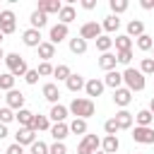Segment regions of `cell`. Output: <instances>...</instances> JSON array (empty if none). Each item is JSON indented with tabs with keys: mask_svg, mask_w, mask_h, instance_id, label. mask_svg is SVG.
<instances>
[{
	"mask_svg": "<svg viewBox=\"0 0 154 154\" xmlns=\"http://www.w3.org/2000/svg\"><path fill=\"white\" fill-rule=\"evenodd\" d=\"M75 17H77V12H75V7H72V5H63V10L58 12L60 24H70V22H75Z\"/></svg>",
	"mask_w": 154,
	"mask_h": 154,
	"instance_id": "cell-25",
	"label": "cell"
},
{
	"mask_svg": "<svg viewBox=\"0 0 154 154\" xmlns=\"http://www.w3.org/2000/svg\"><path fill=\"white\" fill-rule=\"evenodd\" d=\"M5 63H7L10 75H14V77H24V75L29 72V65H26V60H24L19 53H7V55H5Z\"/></svg>",
	"mask_w": 154,
	"mask_h": 154,
	"instance_id": "cell-2",
	"label": "cell"
},
{
	"mask_svg": "<svg viewBox=\"0 0 154 154\" xmlns=\"http://www.w3.org/2000/svg\"><path fill=\"white\" fill-rule=\"evenodd\" d=\"M113 43H116V51H132V38H130L128 34L116 36V38H113Z\"/></svg>",
	"mask_w": 154,
	"mask_h": 154,
	"instance_id": "cell-28",
	"label": "cell"
},
{
	"mask_svg": "<svg viewBox=\"0 0 154 154\" xmlns=\"http://www.w3.org/2000/svg\"><path fill=\"white\" fill-rule=\"evenodd\" d=\"M14 118H17V123H19L22 128H31V125H34V113H31L29 108L17 111V113H14ZM31 130H34V128H31Z\"/></svg>",
	"mask_w": 154,
	"mask_h": 154,
	"instance_id": "cell-21",
	"label": "cell"
},
{
	"mask_svg": "<svg viewBox=\"0 0 154 154\" xmlns=\"http://www.w3.org/2000/svg\"><path fill=\"white\" fill-rule=\"evenodd\" d=\"M103 89H106V84H103L101 79H96V77H94V79H89V82H87V87H84V91H87V96H89V99H91V96H101V94H103Z\"/></svg>",
	"mask_w": 154,
	"mask_h": 154,
	"instance_id": "cell-15",
	"label": "cell"
},
{
	"mask_svg": "<svg viewBox=\"0 0 154 154\" xmlns=\"http://www.w3.org/2000/svg\"><path fill=\"white\" fill-rule=\"evenodd\" d=\"M5 154H24V147L14 142V144H10V147H7V152H5Z\"/></svg>",
	"mask_w": 154,
	"mask_h": 154,
	"instance_id": "cell-47",
	"label": "cell"
},
{
	"mask_svg": "<svg viewBox=\"0 0 154 154\" xmlns=\"http://www.w3.org/2000/svg\"><path fill=\"white\" fill-rule=\"evenodd\" d=\"M96 48H99L101 53H111V48H113V38H111V36H103V34H101V36L96 38Z\"/></svg>",
	"mask_w": 154,
	"mask_h": 154,
	"instance_id": "cell-32",
	"label": "cell"
},
{
	"mask_svg": "<svg viewBox=\"0 0 154 154\" xmlns=\"http://www.w3.org/2000/svg\"><path fill=\"white\" fill-rule=\"evenodd\" d=\"M130 101H132V91H130L128 87H120V89H116V91H113V103H116V106L125 108Z\"/></svg>",
	"mask_w": 154,
	"mask_h": 154,
	"instance_id": "cell-11",
	"label": "cell"
},
{
	"mask_svg": "<svg viewBox=\"0 0 154 154\" xmlns=\"http://www.w3.org/2000/svg\"><path fill=\"white\" fill-rule=\"evenodd\" d=\"M142 10H154V0H142Z\"/></svg>",
	"mask_w": 154,
	"mask_h": 154,
	"instance_id": "cell-49",
	"label": "cell"
},
{
	"mask_svg": "<svg viewBox=\"0 0 154 154\" xmlns=\"http://www.w3.org/2000/svg\"><path fill=\"white\" fill-rule=\"evenodd\" d=\"M14 142H17V144H22V147H24V144H29V147H31V144L36 142V132H34L31 128H19V130H17V135H14Z\"/></svg>",
	"mask_w": 154,
	"mask_h": 154,
	"instance_id": "cell-10",
	"label": "cell"
},
{
	"mask_svg": "<svg viewBox=\"0 0 154 154\" xmlns=\"http://www.w3.org/2000/svg\"><path fill=\"white\" fill-rule=\"evenodd\" d=\"M116 65H118V58L113 53H101V58H99V67L101 70L111 72V70H116Z\"/></svg>",
	"mask_w": 154,
	"mask_h": 154,
	"instance_id": "cell-20",
	"label": "cell"
},
{
	"mask_svg": "<svg viewBox=\"0 0 154 154\" xmlns=\"http://www.w3.org/2000/svg\"><path fill=\"white\" fill-rule=\"evenodd\" d=\"M135 120H137V125H140V128H152L154 116H152V111H149V108H144V111H140V113L135 116Z\"/></svg>",
	"mask_w": 154,
	"mask_h": 154,
	"instance_id": "cell-29",
	"label": "cell"
},
{
	"mask_svg": "<svg viewBox=\"0 0 154 154\" xmlns=\"http://www.w3.org/2000/svg\"><path fill=\"white\" fill-rule=\"evenodd\" d=\"M2 36H5V34H2V31H0V43H2Z\"/></svg>",
	"mask_w": 154,
	"mask_h": 154,
	"instance_id": "cell-53",
	"label": "cell"
},
{
	"mask_svg": "<svg viewBox=\"0 0 154 154\" xmlns=\"http://www.w3.org/2000/svg\"><path fill=\"white\" fill-rule=\"evenodd\" d=\"M103 130H106V135H116L120 128H118V123H116V118H108L106 123H103Z\"/></svg>",
	"mask_w": 154,
	"mask_h": 154,
	"instance_id": "cell-43",
	"label": "cell"
},
{
	"mask_svg": "<svg viewBox=\"0 0 154 154\" xmlns=\"http://www.w3.org/2000/svg\"><path fill=\"white\" fill-rule=\"evenodd\" d=\"M101 147H103V152H106V154H116V152H118V147H120V142H118V137H116V135H106V137L101 140Z\"/></svg>",
	"mask_w": 154,
	"mask_h": 154,
	"instance_id": "cell-24",
	"label": "cell"
},
{
	"mask_svg": "<svg viewBox=\"0 0 154 154\" xmlns=\"http://www.w3.org/2000/svg\"><path fill=\"white\" fill-rule=\"evenodd\" d=\"M101 31H103V26L99 24V22H87V24H82V29H79V38H84V41H89V38H99L101 36Z\"/></svg>",
	"mask_w": 154,
	"mask_h": 154,
	"instance_id": "cell-5",
	"label": "cell"
},
{
	"mask_svg": "<svg viewBox=\"0 0 154 154\" xmlns=\"http://www.w3.org/2000/svg\"><path fill=\"white\" fill-rule=\"evenodd\" d=\"M12 120H14V111H12L10 106H2V108H0V123L7 125V123H12Z\"/></svg>",
	"mask_w": 154,
	"mask_h": 154,
	"instance_id": "cell-38",
	"label": "cell"
},
{
	"mask_svg": "<svg viewBox=\"0 0 154 154\" xmlns=\"http://www.w3.org/2000/svg\"><path fill=\"white\" fill-rule=\"evenodd\" d=\"M70 75H72L70 65H58V67L53 70V77H58V82H67V79H70Z\"/></svg>",
	"mask_w": 154,
	"mask_h": 154,
	"instance_id": "cell-33",
	"label": "cell"
},
{
	"mask_svg": "<svg viewBox=\"0 0 154 154\" xmlns=\"http://www.w3.org/2000/svg\"><path fill=\"white\" fill-rule=\"evenodd\" d=\"M51 152V147L46 144V142H41V140H36L34 144H31V154H48Z\"/></svg>",
	"mask_w": 154,
	"mask_h": 154,
	"instance_id": "cell-41",
	"label": "cell"
},
{
	"mask_svg": "<svg viewBox=\"0 0 154 154\" xmlns=\"http://www.w3.org/2000/svg\"><path fill=\"white\" fill-rule=\"evenodd\" d=\"M38 77H41V75H38V70H29V72L24 75L26 84H36V82H38Z\"/></svg>",
	"mask_w": 154,
	"mask_h": 154,
	"instance_id": "cell-46",
	"label": "cell"
},
{
	"mask_svg": "<svg viewBox=\"0 0 154 154\" xmlns=\"http://www.w3.org/2000/svg\"><path fill=\"white\" fill-rule=\"evenodd\" d=\"M96 154H106V152H96Z\"/></svg>",
	"mask_w": 154,
	"mask_h": 154,
	"instance_id": "cell-54",
	"label": "cell"
},
{
	"mask_svg": "<svg viewBox=\"0 0 154 154\" xmlns=\"http://www.w3.org/2000/svg\"><path fill=\"white\" fill-rule=\"evenodd\" d=\"M43 99H46V101H51V103L55 106V103H58V99H60V89H58V84H53V82L43 84Z\"/></svg>",
	"mask_w": 154,
	"mask_h": 154,
	"instance_id": "cell-18",
	"label": "cell"
},
{
	"mask_svg": "<svg viewBox=\"0 0 154 154\" xmlns=\"http://www.w3.org/2000/svg\"><path fill=\"white\" fill-rule=\"evenodd\" d=\"M34 132H38V130H51V120H48V116H34Z\"/></svg>",
	"mask_w": 154,
	"mask_h": 154,
	"instance_id": "cell-34",
	"label": "cell"
},
{
	"mask_svg": "<svg viewBox=\"0 0 154 154\" xmlns=\"http://www.w3.org/2000/svg\"><path fill=\"white\" fill-rule=\"evenodd\" d=\"M101 26H103V31H116V29L120 26V19H118L116 14H108V17L103 19V24H101Z\"/></svg>",
	"mask_w": 154,
	"mask_h": 154,
	"instance_id": "cell-36",
	"label": "cell"
},
{
	"mask_svg": "<svg viewBox=\"0 0 154 154\" xmlns=\"http://www.w3.org/2000/svg\"><path fill=\"white\" fill-rule=\"evenodd\" d=\"M94 111H96V106H94L91 99H72V103H70V113L75 118H82V120L91 118Z\"/></svg>",
	"mask_w": 154,
	"mask_h": 154,
	"instance_id": "cell-1",
	"label": "cell"
},
{
	"mask_svg": "<svg viewBox=\"0 0 154 154\" xmlns=\"http://www.w3.org/2000/svg\"><path fill=\"white\" fill-rule=\"evenodd\" d=\"M123 82L128 84L130 91H142V89H144V75H142L140 70H135V67H125Z\"/></svg>",
	"mask_w": 154,
	"mask_h": 154,
	"instance_id": "cell-3",
	"label": "cell"
},
{
	"mask_svg": "<svg viewBox=\"0 0 154 154\" xmlns=\"http://www.w3.org/2000/svg\"><path fill=\"white\" fill-rule=\"evenodd\" d=\"M82 7L84 10H94L96 7V0H82Z\"/></svg>",
	"mask_w": 154,
	"mask_h": 154,
	"instance_id": "cell-48",
	"label": "cell"
},
{
	"mask_svg": "<svg viewBox=\"0 0 154 154\" xmlns=\"http://www.w3.org/2000/svg\"><path fill=\"white\" fill-rule=\"evenodd\" d=\"M12 89H14V75L2 72L0 75V91H12Z\"/></svg>",
	"mask_w": 154,
	"mask_h": 154,
	"instance_id": "cell-31",
	"label": "cell"
},
{
	"mask_svg": "<svg viewBox=\"0 0 154 154\" xmlns=\"http://www.w3.org/2000/svg\"><path fill=\"white\" fill-rule=\"evenodd\" d=\"M149 111H152V116H154V96H152V101H149Z\"/></svg>",
	"mask_w": 154,
	"mask_h": 154,
	"instance_id": "cell-51",
	"label": "cell"
},
{
	"mask_svg": "<svg viewBox=\"0 0 154 154\" xmlns=\"http://www.w3.org/2000/svg\"><path fill=\"white\" fill-rule=\"evenodd\" d=\"M48 154H67V147H65V142H53Z\"/></svg>",
	"mask_w": 154,
	"mask_h": 154,
	"instance_id": "cell-45",
	"label": "cell"
},
{
	"mask_svg": "<svg viewBox=\"0 0 154 154\" xmlns=\"http://www.w3.org/2000/svg\"><path fill=\"white\" fill-rule=\"evenodd\" d=\"M70 51H72L75 55H82V53H87V41H84V38H79V36L70 38Z\"/></svg>",
	"mask_w": 154,
	"mask_h": 154,
	"instance_id": "cell-30",
	"label": "cell"
},
{
	"mask_svg": "<svg viewBox=\"0 0 154 154\" xmlns=\"http://www.w3.org/2000/svg\"><path fill=\"white\" fill-rule=\"evenodd\" d=\"M67 113H70V108H65V106H60V103H55V106L51 108V113H48V118H51V120H55V123H65V118H67Z\"/></svg>",
	"mask_w": 154,
	"mask_h": 154,
	"instance_id": "cell-23",
	"label": "cell"
},
{
	"mask_svg": "<svg viewBox=\"0 0 154 154\" xmlns=\"http://www.w3.org/2000/svg\"><path fill=\"white\" fill-rule=\"evenodd\" d=\"M36 70H38V75H41V77H48V75H53V70H55V67H53L51 63H41Z\"/></svg>",
	"mask_w": 154,
	"mask_h": 154,
	"instance_id": "cell-44",
	"label": "cell"
},
{
	"mask_svg": "<svg viewBox=\"0 0 154 154\" xmlns=\"http://www.w3.org/2000/svg\"><path fill=\"white\" fill-rule=\"evenodd\" d=\"M53 55H55V46H53L51 41H43V43L38 46V58H41V63H48Z\"/></svg>",
	"mask_w": 154,
	"mask_h": 154,
	"instance_id": "cell-22",
	"label": "cell"
},
{
	"mask_svg": "<svg viewBox=\"0 0 154 154\" xmlns=\"http://www.w3.org/2000/svg\"><path fill=\"white\" fill-rule=\"evenodd\" d=\"M116 58H118V63H120V65H128V67H130L132 51H118V53H116Z\"/></svg>",
	"mask_w": 154,
	"mask_h": 154,
	"instance_id": "cell-42",
	"label": "cell"
},
{
	"mask_svg": "<svg viewBox=\"0 0 154 154\" xmlns=\"http://www.w3.org/2000/svg\"><path fill=\"white\" fill-rule=\"evenodd\" d=\"M152 51H154V48H152Z\"/></svg>",
	"mask_w": 154,
	"mask_h": 154,
	"instance_id": "cell-58",
	"label": "cell"
},
{
	"mask_svg": "<svg viewBox=\"0 0 154 154\" xmlns=\"http://www.w3.org/2000/svg\"><path fill=\"white\" fill-rule=\"evenodd\" d=\"M5 101H7V106H10L12 111H22V108H24V94H22V91H17V89L7 91Z\"/></svg>",
	"mask_w": 154,
	"mask_h": 154,
	"instance_id": "cell-12",
	"label": "cell"
},
{
	"mask_svg": "<svg viewBox=\"0 0 154 154\" xmlns=\"http://www.w3.org/2000/svg\"><path fill=\"white\" fill-rule=\"evenodd\" d=\"M137 48H140V51H152V48H154V38H152L149 34H142V36L137 38Z\"/></svg>",
	"mask_w": 154,
	"mask_h": 154,
	"instance_id": "cell-37",
	"label": "cell"
},
{
	"mask_svg": "<svg viewBox=\"0 0 154 154\" xmlns=\"http://www.w3.org/2000/svg\"><path fill=\"white\" fill-rule=\"evenodd\" d=\"M65 84H67V89H70L72 94H77V91H82V89L87 87L84 77H82V75H77V72H72V75H70V79H67Z\"/></svg>",
	"mask_w": 154,
	"mask_h": 154,
	"instance_id": "cell-17",
	"label": "cell"
},
{
	"mask_svg": "<svg viewBox=\"0 0 154 154\" xmlns=\"http://www.w3.org/2000/svg\"><path fill=\"white\" fill-rule=\"evenodd\" d=\"M22 41H24V46H29V48H38L43 41H41V31L38 29H26L24 34H22Z\"/></svg>",
	"mask_w": 154,
	"mask_h": 154,
	"instance_id": "cell-9",
	"label": "cell"
},
{
	"mask_svg": "<svg viewBox=\"0 0 154 154\" xmlns=\"http://www.w3.org/2000/svg\"><path fill=\"white\" fill-rule=\"evenodd\" d=\"M0 99H2V91H0Z\"/></svg>",
	"mask_w": 154,
	"mask_h": 154,
	"instance_id": "cell-55",
	"label": "cell"
},
{
	"mask_svg": "<svg viewBox=\"0 0 154 154\" xmlns=\"http://www.w3.org/2000/svg\"><path fill=\"white\" fill-rule=\"evenodd\" d=\"M0 60H5V51H2V46H0Z\"/></svg>",
	"mask_w": 154,
	"mask_h": 154,
	"instance_id": "cell-52",
	"label": "cell"
},
{
	"mask_svg": "<svg viewBox=\"0 0 154 154\" xmlns=\"http://www.w3.org/2000/svg\"><path fill=\"white\" fill-rule=\"evenodd\" d=\"M140 72H142V75H154V58H142Z\"/></svg>",
	"mask_w": 154,
	"mask_h": 154,
	"instance_id": "cell-40",
	"label": "cell"
},
{
	"mask_svg": "<svg viewBox=\"0 0 154 154\" xmlns=\"http://www.w3.org/2000/svg\"><path fill=\"white\" fill-rule=\"evenodd\" d=\"M132 154H135V152H132Z\"/></svg>",
	"mask_w": 154,
	"mask_h": 154,
	"instance_id": "cell-57",
	"label": "cell"
},
{
	"mask_svg": "<svg viewBox=\"0 0 154 154\" xmlns=\"http://www.w3.org/2000/svg\"><path fill=\"white\" fill-rule=\"evenodd\" d=\"M103 84H106V87H111L113 91H116V89H120V84H123V72H118V70H111V72H106V77H103Z\"/></svg>",
	"mask_w": 154,
	"mask_h": 154,
	"instance_id": "cell-14",
	"label": "cell"
},
{
	"mask_svg": "<svg viewBox=\"0 0 154 154\" xmlns=\"http://www.w3.org/2000/svg\"><path fill=\"white\" fill-rule=\"evenodd\" d=\"M128 10V0H111V12L118 17L120 12H125Z\"/></svg>",
	"mask_w": 154,
	"mask_h": 154,
	"instance_id": "cell-39",
	"label": "cell"
},
{
	"mask_svg": "<svg viewBox=\"0 0 154 154\" xmlns=\"http://www.w3.org/2000/svg\"><path fill=\"white\" fill-rule=\"evenodd\" d=\"M99 144H101V140H99L96 135H84V140H82L79 147H77V154H96Z\"/></svg>",
	"mask_w": 154,
	"mask_h": 154,
	"instance_id": "cell-6",
	"label": "cell"
},
{
	"mask_svg": "<svg viewBox=\"0 0 154 154\" xmlns=\"http://www.w3.org/2000/svg\"><path fill=\"white\" fill-rule=\"evenodd\" d=\"M29 22H31V29H38V31H41V29L46 26V22H48V14H43L41 10H34Z\"/></svg>",
	"mask_w": 154,
	"mask_h": 154,
	"instance_id": "cell-26",
	"label": "cell"
},
{
	"mask_svg": "<svg viewBox=\"0 0 154 154\" xmlns=\"http://www.w3.org/2000/svg\"><path fill=\"white\" fill-rule=\"evenodd\" d=\"M70 132H75V135H87V120L75 118V120L70 123Z\"/></svg>",
	"mask_w": 154,
	"mask_h": 154,
	"instance_id": "cell-35",
	"label": "cell"
},
{
	"mask_svg": "<svg viewBox=\"0 0 154 154\" xmlns=\"http://www.w3.org/2000/svg\"><path fill=\"white\" fill-rule=\"evenodd\" d=\"M0 75H2V72H0Z\"/></svg>",
	"mask_w": 154,
	"mask_h": 154,
	"instance_id": "cell-56",
	"label": "cell"
},
{
	"mask_svg": "<svg viewBox=\"0 0 154 154\" xmlns=\"http://www.w3.org/2000/svg\"><path fill=\"white\" fill-rule=\"evenodd\" d=\"M17 29V17L12 10H0V31L2 34H14Z\"/></svg>",
	"mask_w": 154,
	"mask_h": 154,
	"instance_id": "cell-4",
	"label": "cell"
},
{
	"mask_svg": "<svg viewBox=\"0 0 154 154\" xmlns=\"http://www.w3.org/2000/svg\"><path fill=\"white\" fill-rule=\"evenodd\" d=\"M113 118H116V123H118V128H120V130H130V128H132V113H130V111L120 108Z\"/></svg>",
	"mask_w": 154,
	"mask_h": 154,
	"instance_id": "cell-16",
	"label": "cell"
},
{
	"mask_svg": "<svg viewBox=\"0 0 154 154\" xmlns=\"http://www.w3.org/2000/svg\"><path fill=\"white\" fill-rule=\"evenodd\" d=\"M132 140L140 142V144H154V128H140V125H135Z\"/></svg>",
	"mask_w": 154,
	"mask_h": 154,
	"instance_id": "cell-7",
	"label": "cell"
},
{
	"mask_svg": "<svg viewBox=\"0 0 154 154\" xmlns=\"http://www.w3.org/2000/svg\"><path fill=\"white\" fill-rule=\"evenodd\" d=\"M2 137H7V125L0 123V140H2Z\"/></svg>",
	"mask_w": 154,
	"mask_h": 154,
	"instance_id": "cell-50",
	"label": "cell"
},
{
	"mask_svg": "<svg viewBox=\"0 0 154 154\" xmlns=\"http://www.w3.org/2000/svg\"><path fill=\"white\" fill-rule=\"evenodd\" d=\"M142 34H144V22L132 19V22L128 24V36H130V38H132V36H135V38H140Z\"/></svg>",
	"mask_w": 154,
	"mask_h": 154,
	"instance_id": "cell-27",
	"label": "cell"
},
{
	"mask_svg": "<svg viewBox=\"0 0 154 154\" xmlns=\"http://www.w3.org/2000/svg\"><path fill=\"white\" fill-rule=\"evenodd\" d=\"M51 135H53L55 142H63L70 135V125L67 123H55V125H51Z\"/></svg>",
	"mask_w": 154,
	"mask_h": 154,
	"instance_id": "cell-19",
	"label": "cell"
},
{
	"mask_svg": "<svg viewBox=\"0 0 154 154\" xmlns=\"http://www.w3.org/2000/svg\"><path fill=\"white\" fill-rule=\"evenodd\" d=\"M36 10H41L43 14H58L63 10V5H60V0H41Z\"/></svg>",
	"mask_w": 154,
	"mask_h": 154,
	"instance_id": "cell-13",
	"label": "cell"
},
{
	"mask_svg": "<svg viewBox=\"0 0 154 154\" xmlns=\"http://www.w3.org/2000/svg\"><path fill=\"white\" fill-rule=\"evenodd\" d=\"M65 38H67V24H53L51 31H48V41L55 46V43H60Z\"/></svg>",
	"mask_w": 154,
	"mask_h": 154,
	"instance_id": "cell-8",
	"label": "cell"
}]
</instances>
